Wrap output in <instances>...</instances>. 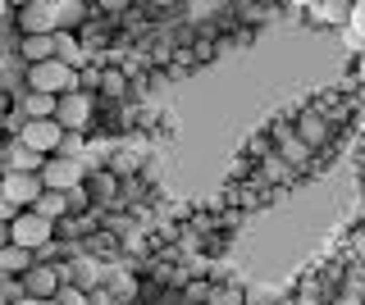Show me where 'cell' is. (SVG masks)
<instances>
[{"label": "cell", "instance_id": "cell-1", "mask_svg": "<svg viewBox=\"0 0 365 305\" xmlns=\"http://www.w3.org/2000/svg\"><path fill=\"white\" fill-rule=\"evenodd\" d=\"M23 77H28L32 92H51V96H64V92H78V87H83V73H78L73 64H64L60 55H51V60H41V64H28Z\"/></svg>", "mask_w": 365, "mask_h": 305}, {"label": "cell", "instance_id": "cell-2", "mask_svg": "<svg viewBox=\"0 0 365 305\" xmlns=\"http://www.w3.org/2000/svg\"><path fill=\"white\" fill-rule=\"evenodd\" d=\"M55 237H60V219H46L41 210H23L19 219L9 223V242H19V246H32V251L51 246Z\"/></svg>", "mask_w": 365, "mask_h": 305}, {"label": "cell", "instance_id": "cell-3", "mask_svg": "<svg viewBox=\"0 0 365 305\" xmlns=\"http://www.w3.org/2000/svg\"><path fill=\"white\" fill-rule=\"evenodd\" d=\"M87 178H91L87 155H51L46 168H41V183L51 191H73V187H83Z\"/></svg>", "mask_w": 365, "mask_h": 305}, {"label": "cell", "instance_id": "cell-4", "mask_svg": "<svg viewBox=\"0 0 365 305\" xmlns=\"http://www.w3.org/2000/svg\"><path fill=\"white\" fill-rule=\"evenodd\" d=\"M55 119H60L68 132H87L91 123H96V92H83V87H78V92H64Z\"/></svg>", "mask_w": 365, "mask_h": 305}, {"label": "cell", "instance_id": "cell-5", "mask_svg": "<svg viewBox=\"0 0 365 305\" xmlns=\"http://www.w3.org/2000/svg\"><path fill=\"white\" fill-rule=\"evenodd\" d=\"M41 191H46L41 173H23V168H5V183H0V196H5V200H14L19 210H32V205L41 200Z\"/></svg>", "mask_w": 365, "mask_h": 305}, {"label": "cell", "instance_id": "cell-6", "mask_svg": "<svg viewBox=\"0 0 365 305\" xmlns=\"http://www.w3.org/2000/svg\"><path fill=\"white\" fill-rule=\"evenodd\" d=\"M14 28L23 37H46V32H55V0H23L14 9Z\"/></svg>", "mask_w": 365, "mask_h": 305}, {"label": "cell", "instance_id": "cell-7", "mask_svg": "<svg viewBox=\"0 0 365 305\" xmlns=\"http://www.w3.org/2000/svg\"><path fill=\"white\" fill-rule=\"evenodd\" d=\"M64 269L55 264V259H37V264L23 274V287H28V296H46V301H55L64 291Z\"/></svg>", "mask_w": 365, "mask_h": 305}, {"label": "cell", "instance_id": "cell-8", "mask_svg": "<svg viewBox=\"0 0 365 305\" xmlns=\"http://www.w3.org/2000/svg\"><path fill=\"white\" fill-rule=\"evenodd\" d=\"M64 123L60 119H28V128H23V141L32 146V151H41V155H60V146H64Z\"/></svg>", "mask_w": 365, "mask_h": 305}, {"label": "cell", "instance_id": "cell-9", "mask_svg": "<svg viewBox=\"0 0 365 305\" xmlns=\"http://www.w3.org/2000/svg\"><path fill=\"white\" fill-rule=\"evenodd\" d=\"M274 141H279V146H274V151H279V160H288V164H306V160H311V151H315V146L306 141L297 128H288V123H279V128H274Z\"/></svg>", "mask_w": 365, "mask_h": 305}, {"label": "cell", "instance_id": "cell-10", "mask_svg": "<svg viewBox=\"0 0 365 305\" xmlns=\"http://www.w3.org/2000/svg\"><path fill=\"white\" fill-rule=\"evenodd\" d=\"M91 18H96V9L87 0H55V32H83Z\"/></svg>", "mask_w": 365, "mask_h": 305}, {"label": "cell", "instance_id": "cell-11", "mask_svg": "<svg viewBox=\"0 0 365 305\" xmlns=\"http://www.w3.org/2000/svg\"><path fill=\"white\" fill-rule=\"evenodd\" d=\"M46 160L51 155H41V151H32L23 137H9V146H5V168H23V173H41L46 168Z\"/></svg>", "mask_w": 365, "mask_h": 305}, {"label": "cell", "instance_id": "cell-12", "mask_svg": "<svg viewBox=\"0 0 365 305\" xmlns=\"http://www.w3.org/2000/svg\"><path fill=\"white\" fill-rule=\"evenodd\" d=\"M351 14H356V0H319L311 9V23L319 28H347Z\"/></svg>", "mask_w": 365, "mask_h": 305}, {"label": "cell", "instance_id": "cell-13", "mask_svg": "<svg viewBox=\"0 0 365 305\" xmlns=\"http://www.w3.org/2000/svg\"><path fill=\"white\" fill-rule=\"evenodd\" d=\"M32 264H37V251H32V246H19V242H5V246H0V274L23 278Z\"/></svg>", "mask_w": 365, "mask_h": 305}, {"label": "cell", "instance_id": "cell-14", "mask_svg": "<svg viewBox=\"0 0 365 305\" xmlns=\"http://www.w3.org/2000/svg\"><path fill=\"white\" fill-rule=\"evenodd\" d=\"M19 105H23V114L28 119H55V109H60V96H51V92H23L19 96Z\"/></svg>", "mask_w": 365, "mask_h": 305}, {"label": "cell", "instance_id": "cell-15", "mask_svg": "<svg viewBox=\"0 0 365 305\" xmlns=\"http://www.w3.org/2000/svg\"><path fill=\"white\" fill-rule=\"evenodd\" d=\"M55 55L64 64H73V69H87V46L78 32H55Z\"/></svg>", "mask_w": 365, "mask_h": 305}, {"label": "cell", "instance_id": "cell-16", "mask_svg": "<svg viewBox=\"0 0 365 305\" xmlns=\"http://www.w3.org/2000/svg\"><path fill=\"white\" fill-rule=\"evenodd\" d=\"M28 64H41V60H51L55 55V32H46V37H19V46H14Z\"/></svg>", "mask_w": 365, "mask_h": 305}, {"label": "cell", "instance_id": "cell-17", "mask_svg": "<svg viewBox=\"0 0 365 305\" xmlns=\"http://www.w3.org/2000/svg\"><path fill=\"white\" fill-rule=\"evenodd\" d=\"M87 191H91V200H96V205H101L106 196L114 200V196H119V178H114V168H91Z\"/></svg>", "mask_w": 365, "mask_h": 305}, {"label": "cell", "instance_id": "cell-18", "mask_svg": "<svg viewBox=\"0 0 365 305\" xmlns=\"http://www.w3.org/2000/svg\"><path fill=\"white\" fill-rule=\"evenodd\" d=\"M32 210H41L46 219H68V214H73V205H68V191H51V187L41 191V200Z\"/></svg>", "mask_w": 365, "mask_h": 305}, {"label": "cell", "instance_id": "cell-19", "mask_svg": "<svg viewBox=\"0 0 365 305\" xmlns=\"http://www.w3.org/2000/svg\"><path fill=\"white\" fill-rule=\"evenodd\" d=\"M283 296H288V291H283L279 282H251L242 305H274V301H283Z\"/></svg>", "mask_w": 365, "mask_h": 305}, {"label": "cell", "instance_id": "cell-20", "mask_svg": "<svg viewBox=\"0 0 365 305\" xmlns=\"http://www.w3.org/2000/svg\"><path fill=\"white\" fill-rule=\"evenodd\" d=\"M101 96H106V100H123V96H128V73H123V69H106V73H101Z\"/></svg>", "mask_w": 365, "mask_h": 305}, {"label": "cell", "instance_id": "cell-21", "mask_svg": "<svg viewBox=\"0 0 365 305\" xmlns=\"http://www.w3.org/2000/svg\"><path fill=\"white\" fill-rule=\"evenodd\" d=\"M297 132H302V137L311 141V146H324V141H329V119H319V114H302Z\"/></svg>", "mask_w": 365, "mask_h": 305}, {"label": "cell", "instance_id": "cell-22", "mask_svg": "<svg viewBox=\"0 0 365 305\" xmlns=\"http://www.w3.org/2000/svg\"><path fill=\"white\" fill-rule=\"evenodd\" d=\"M224 5H228V0H182V9H187L192 23H205V18H215Z\"/></svg>", "mask_w": 365, "mask_h": 305}, {"label": "cell", "instance_id": "cell-23", "mask_svg": "<svg viewBox=\"0 0 365 305\" xmlns=\"http://www.w3.org/2000/svg\"><path fill=\"white\" fill-rule=\"evenodd\" d=\"M91 5L101 9V14H110V18H119V14H128V5L133 0H91Z\"/></svg>", "mask_w": 365, "mask_h": 305}, {"label": "cell", "instance_id": "cell-24", "mask_svg": "<svg viewBox=\"0 0 365 305\" xmlns=\"http://www.w3.org/2000/svg\"><path fill=\"white\" fill-rule=\"evenodd\" d=\"M283 5H288V9H306V14H311V9L319 5V0H283Z\"/></svg>", "mask_w": 365, "mask_h": 305}, {"label": "cell", "instance_id": "cell-25", "mask_svg": "<svg viewBox=\"0 0 365 305\" xmlns=\"http://www.w3.org/2000/svg\"><path fill=\"white\" fill-rule=\"evenodd\" d=\"M151 9H174V5H182V0H146Z\"/></svg>", "mask_w": 365, "mask_h": 305}, {"label": "cell", "instance_id": "cell-26", "mask_svg": "<svg viewBox=\"0 0 365 305\" xmlns=\"http://www.w3.org/2000/svg\"><path fill=\"white\" fill-rule=\"evenodd\" d=\"M14 305H55V301H46V296H23V301H14Z\"/></svg>", "mask_w": 365, "mask_h": 305}, {"label": "cell", "instance_id": "cell-27", "mask_svg": "<svg viewBox=\"0 0 365 305\" xmlns=\"http://www.w3.org/2000/svg\"><path fill=\"white\" fill-rule=\"evenodd\" d=\"M356 77H361V82H365V50L356 55Z\"/></svg>", "mask_w": 365, "mask_h": 305}, {"label": "cell", "instance_id": "cell-28", "mask_svg": "<svg viewBox=\"0 0 365 305\" xmlns=\"http://www.w3.org/2000/svg\"><path fill=\"white\" fill-rule=\"evenodd\" d=\"M274 305H297V301H292V296H283V301H274Z\"/></svg>", "mask_w": 365, "mask_h": 305}, {"label": "cell", "instance_id": "cell-29", "mask_svg": "<svg viewBox=\"0 0 365 305\" xmlns=\"http://www.w3.org/2000/svg\"><path fill=\"white\" fill-rule=\"evenodd\" d=\"M265 5H283V0H265Z\"/></svg>", "mask_w": 365, "mask_h": 305}, {"label": "cell", "instance_id": "cell-30", "mask_svg": "<svg viewBox=\"0 0 365 305\" xmlns=\"http://www.w3.org/2000/svg\"><path fill=\"white\" fill-rule=\"evenodd\" d=\"M356 5H365V0H356Z\"/></svg>", "mask_w": 365, "mask_h": 305}]
</instances>
